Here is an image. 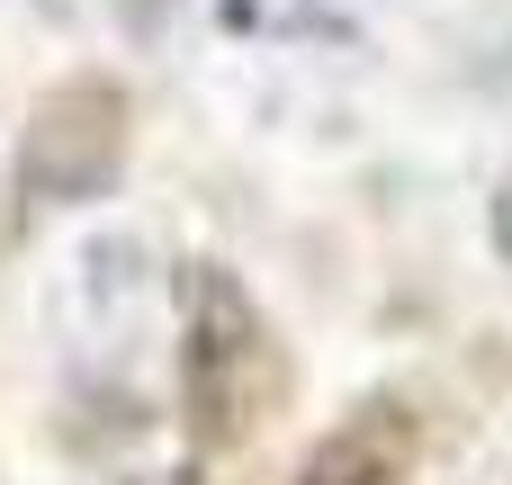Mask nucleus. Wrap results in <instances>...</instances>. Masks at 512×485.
Here are the masks:
<instances>
[{"mask_svg": "<svg viewBox=\"0 0 512 485\" xmlns=\"http://www.w3.org/2000/svg\"><path fill=\"white\" fill-rule=\"evenodd\" d=\"M126 162V90L117 81H63L27 108V135H18V189L45 198V207H81L117 180Z\"/></svg>", "mask_w": 512, "mask_h": 485, "instance_id": "f257e3e1", "label": "nucleus"}, {"mask_svg": "<svg viewBox=\"0 0 512 485\" xmlns=\"http://www.w3.org/2000/svg\"><path fill=\"white\" fill-rule=\"evenodd\" d=\"M243 351H252V297L225 270H198V288H189V378H198V396H216L225 369H243Z\"/></svg>", "mask_w": 512, "mask_h": 485, "instance_id": "f03ea898", "label": "nucleus"}, {"mask_svg": "<svg viewBox=\"0 0 512 485\" xmlns=\"http://www.w3.org/2000/svg\"><path fill=\"white\" fill-rule=\"evenodd\" d=\"M306 485H387V450H378L369 432H351V441L315 450V468H306Z\"/></svg>", "mask_w": 512, "mask_h": 485, "instance_id": "7ed1b4c3", "label": "nucleus"}, {"mask_svg": "<svg viewBox=\"0 0 512 485\" xmlns=\"http://www.w3.org/2000/svg\"><path fill=\"white\" fill-rule=\"evenodd\" d=\"M171 9H180V0H117V18H126V27H135V36H153V27H162V18H171Z\"/></svg>", "mask_w": 512, "mask_h": 485, "instance_id": "20e7f679", "label": "nucleus"}, {"mask_svg": "<svg viewBox=\"0 0 512 485\" xmlns=\"http://www.w3.org/2000/svg\"><path fill=\"white\" fill-rule=\"evenodd\" d=\"M495 252H504V261H512V189H504V198H495Z\"/></svg>", "mask_w": 512, "mask_h": 485, "instance_id": "39448f33", "label": "nucleus"}]
</instances>
